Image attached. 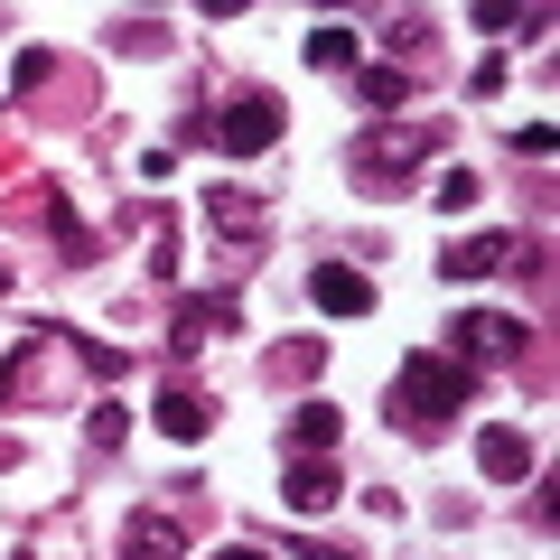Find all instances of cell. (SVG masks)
I'll use <instances>...</instances> for the list:
<instances>
[{
    "mask_svg": "<svg viewBox=\"0 0 560 560\" xmlns=\"http://www.w3.org/2000/svg\"><path fill=\"white\" fill-rule=\"evenodd\" d=\"M467 393H477V374H467L458 355H411L401 383H393V411H401V430H440Z\"/></svg>",
    "mask_w": 560,
    "mask_h": 560,
    "instance_id": "1",
    "label": "cell"
},
{
    "mask_svg": "<svg viewBox=\"0 0 560 560\" xmlns=\"http://www.w3.org/2000/svg\"><path fill=\"white\" fill-rule=\"evenodd\" d=\"M197 140H215L224 160H261V150H271V140H280V103H271V94H243L234 113L197 121Z\"/></svg>",
    "mask_w": 560,
    "mask_h": 560,
    "instance_id": "2",
    "label": "cell"
},
{
    "mask_svg": "<svg viewBox=\"0 0 560 560\" xmlns=\"http://www.w3.org/2000/svg\"><path fill=\"white\" fill-rule=\"evenodd\" d=\"M448 355L477 374V364H514L523 355V318H504V308H467L458 327H448Z\"/></svg>",
    "mask_w": 560,
    "mask_h": 560,
    "instance_id": "3",
    "label": "cell"
},
{
    "mask_svg": "<svg viewBox=\"0 0 560 560\" xmlns=\"http://www.w3.org/2000/svg\"><path fill=\"white\" fill-rule=\"evenodd\" d=\"M523 261H533V253H523V234H467V243H448L440 271L448 280H486V271H523Z\"/></svg>",
    "mask_w": 560,
    "mask_h": 560,
    "instance_id": "4",
    "label": "cell"
},
{
    "mask_svg": "<svg viewBox=\"0 0 560 560\" xmlns=\"http://www.w3.org/2000/svg\"><path fill=\"white\" fill-rule=\"evenodd\" d=\"M308 300H318L327 318H364V308H374V280L346 271V261H318V271H308Z\"/></svg>",
    "mask_w": 560,
    "mask_h": 560,
    "instance_id": "5",
    "label": "cell"
},
{
    "mask_svg": "<svg viewBox=\"0 0 560 560\" xmlns=\"http://www.w3.org/2000/svg\"><path fill=\"white\" fill-rule=\"evenodd\" d=\"M150 420H160V440L197 448L206 430H215V401H206V393H187V383H178V393H160V401H150Z\"/></svg>",
    "mask_w": 560,
    "mask_h": 560,
    "instance_id": "6",
    "label": "cell"
},
{
    "mask_svg": "<svg viewBox=\"0 0 560 560\" xmlns=\"http://www.w3.org/2000/svg\"><path fill=\"white\" fill-rule=\"evenodd\" d=\"M346 495V477L327 458H290V486H280V504H290V514H327V504Z\"/></svg>",
    "mask_w": 560,
    "mask_h": 560,
    "instance_id": "7",
    "label": "cell"
},
{
    "mask_svg": "<svg viewBox=\"0 0 560 560\" xmlns=\"http://www.w3.org/2000/svg\"><path fill=\"white\" fill-rule=\"evenodd\" d=\"M477 467H486V477H495V486L533 477V440H523V430H504V420H495V430H486V440H477Z\"/></svg>",
    "mask_w": 560,
    "mask_h": 560,
    "instance_id": "8",
    "label": "cell"
},
{
    "mask_svg": "<svg viewBox=\"0 0 560 560\" xmlns=\"http://www.w3.org/2000/svg\"><path fill=\"white\" fill-rule=\"evenodd\" d=\"M215 337H234V300H187L178 308V355H197V346H215Z\"/></svg>",
    "mask_w": 560,
    "mask_h": 560,
    "instance_id": "9",
    "label": "cell"
},
{
    "mask_svg": "<svg viewBox=\"0 0 560 560\" xmlns=\"http://www.w3.org/2000/svg\"><path fill=\"white\" fill-rule=\"evenodd\" d=\"M355 103H364V113H401V103H411V75H401V66H364Z\"/></svg>",
    "mask_w": 560,
    "mask_h": 560,
    "instance_id": "10",
    "label": "cell"
},
{
    "mask_svg": "<svg viewBox=\"0 0 560 560\" xmlns=\"http://www.w3.org/2000/svg\"><path fill=\"white\" fill-rule=\"evenodd\" d=\"M477 197H486V187H477V168H458V160H448V168H430V206H440V215H467Z\"/></svg>",
    "mask_w": 560,
    "mask_h": 560,
    "instance_id": "11",
    "label": "cell"
},
{
    "mask_svg": "<svg viewBox=\"0 0 560 560\" xmlns=\"http://www.w3.org/2000/svg\"><path fill=\"white\" fill-rule=\"evenodd\" d=\"M420 150H430V131H383L374 150H364V168H383V178H401V168H420Z\"/></svg>",
    "mask_w": 560,
    "mask_h": 560,
    "instance_id": "12",
    "label": "cell"
},
{
    "mask_svg": "<svg viewBox=\"0 0 560 560\" xmlns=\"http://www.w3.org/2000/svg\"><path fill=\"white\" fill-rule=\"evenodd\" d=\"M337 430H346L337 401H300V420H290V440H300V448H337Z\"/></svg>",
    "mask_w": 560,
    "mask_h": 560,
    "instance_id": "13",
    "label": "cell"
},
{
    "mask_svg": "<svg viewBox=\"0 0 560 560\" xmlns=\"http://www.w3.org/2000/svg\"><path fill=\"white\" fill-rule=\"evenodd\" d=\"M308 66H318V75H346V66H355V28H318V38H308Z\"/></svg>",
    "mask_w": 560,
    "mask_h": 560,
    "instance_id": "14",
    "label": "cell"
},
{
    "mask_svg": "<svg viewBox=\"0 0 560 560\" xmlns=\"http://www.w3.org/2000/svg\"><path fill=\"white\" fill-rule=\"evenodd\" d=\"M178 551V523H131V560H168Z\"/></svg>",
    "mask_w": 560,
    "mask_h": 560,
    "instance_id": "15",
    "label": "cell"
},
{
    "mask_svg": "<svg viewBox=\"0 0 560 560\" xmlns=\"http://www.w3.org/2000/svg\"><path fill=\"white\" fill-rule=\"evenodd\" d=\"M121 440H131V411H121V401H103V411H94V448H121Z\"/></svg>",
    "mask_w": 560,
    "mask_h": 560,
    "instance_id": "16",
    "label": "cell"
},
{
    "mask_svg": "<svg viewBox=\"0 0 560 560\" xmlns=\"http://www.w3.org/2000/svg\"><path fill=\"white\" fill-rule=\"evenodd\" d=\"M215 560H271V551H253V541H234V551H215Z\"/></svg>",
    "mask_w": 560,
    "mask_h": 560,
    "instance_id": "17",
    "label": "cell"
},
{
    "mask_svg": "<svg viewBox=\"0 0 560 560\" xmlns=\"http://www.w3.org/2000/svg\"><path fill=\"white\" fill-rule=\"evenodd\" d=\"M0 290H10V261H0Z\"/></svg>",
    "mask_w": 560,
    "mask_h": 560,
    "instance_id": "18",
    "label": "cell"
}]
</instances>
